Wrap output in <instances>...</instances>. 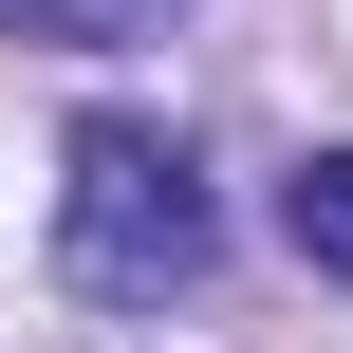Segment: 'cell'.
Instances as JSON below:
<instances>
[{
	"label": "cell",
	"instance_id": "cell-1",
	"mask_svg": "<svg viewBox=\"0 0 353 353\" xmlns=\"http://www.w3.org/2000/svg\"><path fill=\"white\" fill-rule=\"evenodd\" d=\"M223 261V205H205V149L168 112H93L56 149V279L93 316H168L186 279Z\"/></svg>",
	"mask_w": 353,
	"mask_h": 353
},
{
	"label": "cell",
	"instance_id": "cell-2",
	"mask_svg": "<svg viewBox=\"0 0 353 353\" xmlns=\"http://www.w3.org/2000/svg\"><path fill=\"white\" fill-rule=\"evenodd\" d=\"M279 242H298L316 279H353V149H298V168H279Z\"/></svg>",
	"mask_w": 353,
	"mask_h": 353
},
{
	"label": "cell",
	"instance_id": "cell-3",
	"mask_svg": "<svg viewBox=\"0 0 353 353\" xmlns=\"http://www.w3.org/2000/svg\"><path fill=\"white\" fill-rule=\"evenodd\" d=\"M186 0H0V37H56V56H112V37H168Z\"/></svg>",
	"mask_w": 353,
	"mask_h": 353
}]
</instances>
